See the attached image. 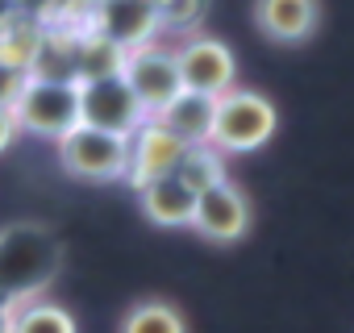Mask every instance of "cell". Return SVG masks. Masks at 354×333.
<instances>
[{"label":"cell","mask_w":354,"mask_h":333,"mask_svg":"<svg viewBox=\"0 0 354 333\" xmlns=\"http://www.w3.org/2000/svg\"><path fill=\"white\" fill-rule=\"evenodd\" d=\"M67 267V246L46 221H13L0 229V308L42 300Z\"/></svg>","instance_id":"6da1fadb"},{"label":"cell","mask_w":354,"mask_h":333,"mask_svg":"<svg viewBox=\"0 0 354 333\" xmlns=\"http://www.w3.org/2000/svg\"><path fill=\"white\" fill-rule=\"evenodd\" d=\"M275 125H279V113L263 92L230 88V92L217 96L209 146H217L221 154H250V150L271 142Z\"/></svg>","instance_id":"7a4b0ae2"},{"label":"cell","mask_w":354,"mask_h":333,"mask_svg":"<svg viewBox=\"0 0 354 333\" xmlns=\"http://www.w3.org/2000/svg\"><path fill=\"white\" fill-rule=\"evenodd\" d=\"M59 166L84 184H113L129 171V137L104 133L92 125H75L67 137H59Z\"/></svg>","instance_id":"3957f363"},{"label":"cell","mask_w":354,"mask_h":333,"mask_svg":"<svg viewBox=\"0 0 354 333\" xmlns=\"http://www.w3.org/2000/svg\"><path fill=\"white\" fill-rule=\"evenodd\" d=\"M13 117L26 133H38V137H67L75 125H80V92L75 84H63V79H34L26 84V92L17 96L13 104Z\"/></svg>","instance_id":"277c9868"},{"label":"cell","mask_w":354,"mask_h":333,"mask_svg":"<svg viewBox=\"0 0 354 333\" xmlns=\"http://www.w3.org/2000/svg\"><path fill=\"white\" fill-rule=\"evenodd\" d=\"M75 92H80V125L133 137L150 121L142 113L138 96L129 92L125 75H104V79H92V84H75Z\"/></svg>","instance_id":"5b68a950"},{"label":"cell","mask_w":354,"mask_h":333,"mask_svg":"<svg viewBox=\"0 0 354 333\" xmlns=\"http://www.w3.org/2000/svg\"><path fill=\"white\" fill-rule=\"evenodd\" d=\"M250 225H254V204L234 180H221V184H213L196 196L192 229L209 246H234L250 234Z\"/></svg>","instance_id":"8992f818"},{"label":"cell","mask_w":354,"mask_h":333,"mask_svg":"<svg viewBox=\"0 0 354 333\" xmlns=\"http://www.w3.org/2000/svg\"><path fill=\"white\" fill-rule=\"evenodd\" d=\"M121 75H125V84H129V92L138 96V104H142L146 117H154L158 108H167L175 96L184 92L175 50H171V46H158V42L138 46V50H125Z\"/></svg>","instance_id":"52a82bcc"},{"label":"cell","mask_w":354,"mask_h":333,"mask_svg":"<svg viewBox=\"0 0 354 333\" xmlns=\"http://www.w3.org/2000/svg\"><path fill=\"white\" fill-rule=\"evenodd\" d=\"M175 63H180V84H184V92L221 96V92H230L234 79H238V59H234V50H230L221 38L205 34V30H196V34L184 38V46L175 50Z\"/></svg>","instance_id":"ba28073f"},{"label":"cell","mask_w":354,"mask_h":333,"mask_svg":"<svg viewBox=\"0 0 354 333\" xmlns=\"http://www.w3.org/2000/svg\"><path fill=\"white\" fill-rule=\"evenodd\" d=\"M84 30L104 38V42H113V46H121V50L150 46L162 34L150 0H96L88 21H84Z\"/></svg>","instance_id":"9c48e42d"},{"label":"cell","mask_w":354,"mask_h":333,"mask_svg":"<svg viewBox=\"0 0 354 333\" xmlns=\"http://www.w3.org/2000/svg\"><path fill=\"white\" fill-rule=\"evenodd\" d=\"M254 30L271 42V46H304L317 38L325 5L321 0H254L250 5Z\"/></svg>","instance_id":"30bf717a"},{"label":"cell","mask_w":354,"mask_h":333,"mask_svg":"<svg viewBox=\"0 0 354 333\" xmlns=\"http://www.w3.org/2000/svg\"><path fill=\"white\" fill-rule=\"evenodd\" d=\"M184 150H188V146L175 142L158 121H146V125L129 137V171H125L129 188L150 184V180H158V175H171L175 166H180Z\"/></svg>","instance_id":"8fae6325"},{"label":"cell","mask_w":354,"mask_h":333,"mask_svg":"<svg viewBox=\"0 0 354 333\" xmlns=\"http://www.w3.org/2000/svg\"><path fill=\"white\" fill-rule=\"evenodd\" d=\"M138 209L150 225L158 229H180V225H192V213H196V192L180 180V175H158L150 184H138Z\"/></svg>","instance_id":"7c38bea8"},{"label":"cell","mask_w":354,"mask_h":333,"mask_svg":"<svg viewBox=\"0 0 354 333\" xmlns=\"http://www.w3.org/2000/svg\"><path fill=\"white\" fill-rule=\"evenodd\" d=\"M213 108H217V96L180 92L167 108H158L150 121H158L175 142H184V146H205L209 133H213Z\"/></svg>","instance_id":"4fadbf2b"},{"label":"cell","mask_w":354,"mask_h":333,"mask_svg":"<svg viewBox=\"0 0 354 333\" xmlns=\"http://www.w3.org/2000/svg\"><path fill=\"white\" fill-rule=\"evenodd\" d=\"M117 333H188V321H184V312L175 308L171 300L146 296V300H138V304L125 308Z\"/></svg>","instance_id":"5bb4252c"},{"label":"cell","mask_w":354,"mask_h":333,"mask_svg":"<svg viewBox=\"0 0 354 333\" xmlns=\"http://www.w3.org/2000/svg\"><path fill=\"white\" fill-rule=\"evenodd\" d=\"M125 67V50L80 30L75 38V84H92V79H104V75H121Z\"/></svg>","instance_id":"9a60e30c"},{"label":"cell","mask_w":354,"mask_h":333,"mask_svg":"<svg viewBox=\"0 0 354 333\" xmlns=\"http://www.w3.org/2000/svg\"><path fill=\"white\" fill-rule=\"evenodd\" d=\"M42 34H46V21L30 17V13H13L5 26H0V59L5 63H17V67H34V55L42 46Z\"/></svg>","instance_id":"2e32d148"},{"label":"cell","mask_w":354,"mask_h":333,"mask_svg":"<svg viewBox=\"0 0 354 333\" xmlns=\"http://www.w3.org/2000/svg\"><path fill=\"white\" fill-rule=\"evenodd\" d=\"M9 333H80V329H75V316L59 300L42 296V300H30V304L13 308Z\"/></svg>","instance_id":"e0dca14e"},{"label":"cell","mask_w":354,"mask_h":333,"mask_svg":"<svg viewBox=\"0 0 354 333\" xmlns=\"http://www.w3.org/2000/svg\"><path fill=\"white\" fill-rule=\"evenodd\" d=\"M175 175H180V180L201 196L205 188L230 180V171H225V154H221L217 146H209V142H205V146H188L184 158H180V166H175Z\"/></svg>","instance_id":"ac0fdd59"},{"label":"cell","mask_w":354,"mask_h":333,"mask_svg":"<svg viewBox=\"0 0 354 333\" xmlns=\"http://www.w3.org/2000/svg\"><path fill=\"white\" fill-rule=\"evenodd\" d=\"M150 5H154V17H158L162 34H184L188 38L209 17V0H150Z\"/></svg>","instance_id":"d6986e66"},{"label":"cell","mask_w":354,"mask_h":333,"mask_svg":"<svg viewBox=\"0 0 354 333\" xmlns=\"http://www.w3.org/2000/svg\"><path fill=\"white\" fill-rule=\"evenodd\" d=\"M26 84H30V71H26V67L0 59V108H13L17 96L26 92Z\"/></svg>","instance_id":"ffe728a7"},{"label":"cell","mask_w":354,"mask_h":333,"mask_svg":"<svg viewBox=\"0 0 354 333\" xmlns=\"http://www.w3.org/2000/svg\"><path fill=\"white\" fill-rule=\"evenodd\" d=\"M17 9L21 13H30V17H38V21H55L59 17V0H17Z\"/></svg>","instance_id":"44dd1931"},{"label":"cell","mask_w":354,"mask_h":333,"mask_svg":"<svg viewBox=\"0 0 354 333\" xmlns=\"http://www.w3.org/2000/svg\"><path fill=\"white\" fill-rule=\"evenodd\" d=\"M17 133H21V125H17L13 108H0V154H5V150L17 142Z\"/></svg>","instance_id":"7402d4cb"},{"label":"cell","mask_w":354,"mask_h":333,"mask_svg":"<svg viewBox=\"0 0 354 333\" xmlns=\"http://www.w3.org/2000/svg\"><path fill=\"white\" fill-rule=\"evenodd\" d=\"M13 13H17V0H0V26H5Z\"/></svg>","instance_id":"603a6c76"},{"label":"cell","mask_w":354,"mask_h":333,"mask_svg":"<svg viewBox=\"0 0 354 333\" xmlns=\"http://www.w3.org/2000/svg\"><path fill=\"white\" fill-rule=\"evenodd\" d=\"M9 321H13V312H9V308H0V333H9Z\"/></svg>","instance_id":"cb8c5ba5"}]
</instances>
